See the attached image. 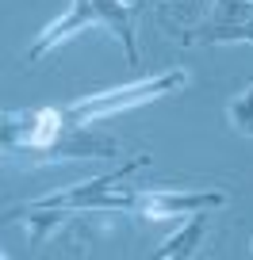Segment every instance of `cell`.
<instances>
[{"label": "cell", "mask_w": 253, "mask_h": 260, "mask_svg": "<svg viewBox=\"0 0 253 260\" xmlns=\"http://www.w3.org/2000/svg\"><path fill=\"white\" fill-rule=\"evenodd\" d=\"M169 8H173V16H177V23H192V19L204 23V12L211 8V0H177Z\"/></svg>", "instance_id": "cell-9"}, {"label": "cell", "mask_w": 253, "mask_h": 260, "mask_svg": "<svg viewBox=\"0 0 253 260\" xmlns=\"http://www.w3.org/2000/svg\"><path fill=\"white\" fill-rule=\"evenodd\" d=\"M249 249H253V241H249Z\"/></svg>", "instance_id": "cell-10"}, {"label": "cell", "mask_w": 253, "mask_h": 260, "mask_svg": "<svg viewBox=\"0 0 253 260\" xmlns=\"http://www.w3.org/2000/svg\"><path fill=\"white\" fill-rule=\"evenodd\" d=\"M188 84V69H165L157 77H146V81H134V84H123V88L111 92H100V96H85L77 104L62 107V119L69 126H92L96 119H107V115H119L127 107H138L150 104V100H161L169 92H180Z\"/></svg>", "instance_id": "cell-1"}, {"label": "cell", "mask_w": 253, "mask_h": 260, "mask_svg": "<svg viewBox=\"0 0 253 260\" xmlns=\"http://www.w3.org/2000/svg\"><path fill=\"white\" fill-rule=\"evenodd\" d=\"M100 12V27L115 35L127 50V61L138 65V46H134V8H127V0H96Z\"/></svg>", "instance_id": "cell-7"}, {"label": "cell", "mask_w": 253, "mask_h": 260, "mask_svg": "<svg viewBox=\"0 0 253 260\" xmlns=\"http://www.w3.org/2000/svg\"><path fill=\"white\" fill-rule=\"evenodd\" d=\"M227 207V191H161V187H142L138 191V218L165 222V218H192L200 211H219Z\"/></svg>", "instance_id": "cell-2"}, {"label": "cell", "mask_w": 253, "mask_h": 260, "mask_svg": "<svg viewBox=\"0 0 253 260\" xmlns=\"http://www.w3.org/2000/svg\"><path fill=\"white\" fill-rule=\"evenodd\" d=\"M100 23V12H96V0H73L62 16L54 19V23L46 27V31L35 39V46L27 50V61H39V57H46L50 50H58L62 42L77 39L81 31H89V27Z\"/></svg>", "instance_id": "cell-4"}, {"label": "cell", "mask_w": 253, "mask_h": 260, "mask_svg": "<svg viewBox=\"0 0 253 260\" xmlns=\"http://www.w3.org/2000/svg\"><path fill=\"white\" fill-rule=\"evenodd\" d=\"M119 153V142L107 138V134H96L89 126H69L58 134L54 146H46L42 153H31L27 161L31 165H50V161H111Z\"/></svg>", "instance_id": "cell-3"}, {"label": "cell", "mask_w": 253, "mask_h": 260, "mask_svg": "<svg viewBox=\"0 0 253 260\" xmlns=\"http://www.w3.org/2000/svg\"><path fill=\"white\" fill-rule=\"evenodd\" d=\"M227 122H230V130L253 138V81L245 84V92H238L227 104Z\"/></svg>", "instance_id": "cell-8"}, {"label": "cell", "mask_w": 253, "mask_h": 260, "mask_svg": "<svg viewBox=\"0 0 253 260\" xmlns=\"http://www.w3.org/2000/svg\"><path fill=\"white\" fill-rule=\"evenodd\" d=\"M207 237H211V218H207V211H200V214H192L150 260H196L200 252H204Z\"/></svg>", "instance_id": "cell-6"}, {"label": "cell", "mask_w": 253, "mask_h": 260, "mask_svg": "<svg viewBox=\"0 0 253 260\" xmlns=\"http://www.w3.org/2000/svg\"><path fill=\"white\" fill-rule=\"evenodd\" d=\"M184 42H253V16L242 12L234 0H219V16L180 31Z\"/></svg>", "instance_id": "cell-5"}]
</instances>
